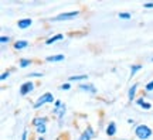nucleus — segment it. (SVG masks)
Returning <instances> with one entry per match:
<instances>
[{"label": "nucleus", "mask_w": 153, "mask_h": 140, "mask_svg": "<svg viewBox=\"0 0 153 140\" xmlns=\"http://www.w3.org/2000/svg\"><path fill=\"white\" fill-rule=\"evenodd\" d=\"M9 76H10V71H6V72H3V74L0 75V79H1V81H6Z\"/></svg>", "instance_id": "obj_26"}, {"label": "nucleus", "mask_w": 153, "mask_h": 140, "mask_svg": "<svg viewBox=\"0 0 153 140\" xmlns=\"http://www.w3.org/2000/svg\"><path fill=\"white\" fill-rule=\"evenodd\" d=\"M31 64H33V59H30V58H22L19 61V67L20 68H27Z\"/></svg>", "instance_id": "obj_17"}, {"label": "nucleus", "mask_w": 153, "mask_h": 140, "mask_svg": "<svg viewBox=\"0 0 153 140\" xmlns=\"http://www.w3.org/2000/svg\"><path fill=\"white\" fill-rule=\"evenodd\" d=\"M81 14L79 10H72V11H64V13H60L54 17V21H67V20H72Z\"/></svg>", "instance_id": "obj_3"}, {"label": "nucleus", "mask_w": 153, "mask_h": 140, "mask_svg": "<svg viewBox=\"0 0 153 140\" xmlns=\"http://www.w3.org/2000/svg\"><path fill=\"white\" fill-rule=\"evenodd\" d=\"M11 43V38L9 36H1L0 37V44L1 45H6V44H10Z\"/></svg>", "instance_id": "obj_20"}, {"label": "nucleus", "mask_w": 153, "mask_h": 140, "mask_svg": "<svg viewBox=\"0 0 153 140\" xmlns=\"http://www.w3.org/2000/svg\"><path fill=\"white\" fill-rule=\"evenodd\" d=\"M28 47V41L27 40H17L13 43V48L16 51H22V50H26Z\"/></svg>", "instance_id": "obj_10"}, {"label": "nucleus", "mask_w": 153, "mask_h": 140, "mask_svg": "<svg viewBox=\"0 0 153 140\" xmlns=\"http://www.w3.org/2000/svg\"><path fill=\"white\" fill-rule=\"evenodd\" d=\"M150 61H152V62H153V58H150Z\"/></svg>", "instance_id": "obj_31"}, {"label": "nucleus", "mask_w": 153, "mask_h": 140, "mask_svg": "<svg viewBox=\"0 0 153 140\" xmlns=\"http://www.w3.org/2000/svg\"><path fill=\"white\" fill-rule=\"evenodd\" d=\"M27 139H28V132H27V129H24L22 135V140H27Z\"/></svg>", "instance_id": "obj_27"}, {"label": "nucleus", "mask_w": 153, "mask_h": 140, "mask_svg": "<svg viewBox=\"0 0 153 140\" xmlns=\"http://www.w3.org/2000/svg\"><path fill=\"white\" fill-rule=\"evenodd\" d=\"M135 103H136L137 106H140L142 109H146V110H149V109H152V103H149L146 99L143 96H140V98H137L136 101H135Z\"/></svg>", "instance_id": "obj_11"}, {"label": "nucleus", "mask_w": 153, "mask_h": 140, "mask_svg": "<svg viewBox=\"0 0 153 140\" xmlns=\"http://www.w3.org/2000/svg\"><path fill=\"white\" fill-rule=\"evenodd\" d=\"M145 91L146 92H152L153 91V79L152 81H149L146 85H145Z\"/></svg>", "instance_id": "obj_22"}, {"label": "nucleus", "mask_w": 153, "mask_h": 140, "mask_svg": "<svg viewBox=\"0 0 153 140\" xmlns=\"http://www.w3.org/2000/svg\"><path fill=\"white\" fill-rule=\"evenodd\" d=\"M142 68H143L142 64H133V65H131V78L136 75V74L142 70Z\"/></svg>", "instance_id": "obj_18"}, {"label": "nucleus", "mask_w": 153, "mask_h": 140, "mask_svg": "<svg viewBox=\"0 0 153 140\" xmlns=\"http://www.w3.org/2000/svg\"><path fill=\"white\" fill-rule=\"evenodd\" d=\"M34 130H36V133H37V135L43 136V135H45V132H47V124H41V126L36 127Z\"/></svg>", "instance_id": "obj_19"}, {"label": "nucleus", "mask_w": 153, "mask_h": 140, "mask_svg": "<svg viewBox=\"0 0 153 140\" xmlns=\"http://www.w3.org/2000/svg\"><path fill=\"white\" fill-rule=\"evenodd\" d=\"M78 89H81L82 92H88V93H92V95H95L97 93V88H95V85H92V84H87V82H84V84H81V85L78 86Z\"/></svg>", "instance_id": "obj_6"}, {"label": "nucleus", "mask_w": 153, "mask_h": 140, "mask_svg": "<svg viewBox=\"0 0 153 140\" xmlns=\"http://www.w3.org/2000/svg\"><path fill=\"white\" fill-rule=\"evenodd\" d=\"M118 17H119V19H122V20H131L132 14H131V13H119V14H118Z\"/></svg>", "instance_id": "obj_21"}, {"label": "nucleus", "mask_w": 153, "mask_h": 140, "mask_svg": "<svg viewBox=\"0 0 153 140\" xmlns=\"http://www.w3.org/2000/svg\"><path fill=\"white\" fill-rule=\"evenodd\" d=\"M60 89L61 91H70V89H71V84H70V82H65V84H62V85L60 86Z\"/></svg>", "instance_id": "obj_23"}, {"label": "nucleus", "mask_w": 153, "mask_h": 140, "mask_svg": "<svg viewBox=\"0 0 153 140\" xmlns=\"http://www.w3.org/2000/svg\"><path fill=\"white\" fill-rule=\"evenodd\" d=\"M153 135V130L149 127L148 124H137L135 127V136L139 140H148Z\"/></svg>", "instance_id": "obj_1"}, {"label": "nucleus", "mask_w": 153, "mask_h": 140, "mask_svg": "<svg viewBox=\"0 0 153 140\" xmlns=\"http://www.w3.org/2000/svg\"><path fill=\"white\" fill-rule=\"evenodd\" d=\"M128 123H129V124H135V120H133V119H128Z\"/></svg>", "instance_id": "obj_29"}, {"label": "nucleus", "mask_w": 153, "mask_h": 140, "mask_svg": "<svg viewBox=\"0 0 153 140\" xmlns=\"http://www.w3.org/2000/svg\"><path fill=\"white\" fill-rule=\"evenodd\" d=\"M41 76H43V72H31L28 78H41Z\"/></svg>", "instance_id": "obj_25"}, {"label": "nucleus", "mask_w": 153, "mask_h": 140, "mask_svg": "<svg viewBox=\"0 0 153 140\" xmlns=\"http://www.w3.org/2000/svg\"><path fill=\"white\" fill-rule=\"evenodd\" d=\"M31 24H33V20H31V19H22V20L17 21V27L20 28V30H26V28H28Z\"/></svg>", "instance_id": "obj_12"}, {"label": "nucleus", "mask_w": 153, "mask_h": 140, "mask_svg": "<svg viewBox=\"0 0 153 140\" xmlns=\"http://www.w3.org/2000/svg\"><path fill=\"white\" fill-rule=\"evenodd\" d=\"M38 140H45V139H44L43 136H40V137H38Z\"/></svg>", "instance_id": "obj_30"}, {"label": "nucleus", "mask_w": 153, "mask_h": 140, "mask_svg": "<svg viewBox=\"0 0 153 140\" xmlns=\"http://www.w3.org/2000/svg\"><path fill=\"white\" fill-rule=\"evenodd\" d=\"M94 137H95V130L92 129V126H87V129L79 136V140H92Z\"/></svg>", "instance_id": "obj_5"}, {"label": "nucleus", "mask_w": 153, "mask_h": 140, "mask_svg": "<svg viewBox=\"0 0 153 140\" xmlns=\"http://www.w3.org/2000/svg\"><path fill=\"white\" fill-rule=\"evenodd\" d=\"M64 103L61 102L60 99H55V102H54V108H53V110H57V109H60L61 106H62Z\"/></svg>", "instance_id": "obj_24"}, {"label": "nucleus", "mask_w": 153, "mask_h": 140, "mask_svg": "<svg viewBox=\"0 0 153 140\" xmlns=\"http://www.w3.org/2000/svg\"><path fill=\"white\" fill-rule=\"evenodd\" d=\"M65 110H67V106H65V103H64V105H62L60 109H57V110H53V113H54V115H57L58 120H62V118L65 116Z\"/></svg>", "instance_id": "obj_15"}, {"label": "nucleus", "mask_w": 153, "mask_h": 140, "mask_svg": "<svg viewBox=\"0 0 153 140\" xmlns=\"http://www.w3.org/2000/svg\"><path fill=\"white\" fill-rule=\"evenodd\" d=\"M137 84H133V85L129 88V91H128V101L129 102H135L136 101V91H137Z\"/></svg>", "instance_id": "obj_9"}, {"label": "nucleus", "mask_w": 153, "mask_h": 140, "mask_svg": "<svg viewBox=\"0 0 153 140\" xmlns=\"http://www.w3.org/2000/svg\"><path fill=\"white\" fill-rule=\"evenodd\" d=\"M116 132H118V126L115 122H109V123L106 124V129H105V133L106 136H109V137H114L116 135Z\"/></svg>", "instance_id": "obj_8"}, {"label": "nucleus", "mask_w": 153, "mask_h": 140, "mask_svg": "<svg viewBox=\"0 0 153 140\" xmlns=\"http://www.w3.org/2000/svg\"><path fill=\"white\" fill-rule=\"evenodd\" d=\"M55 99H54V95L51 92H44L41 96L37 98V101L33 103V108L34 109H40L43 108L44 105H48V103H54Z\"/></svg>", "instance_id": "obj_2"}, {"label": "nucleus", "mask_w": 153, "mask_h": 140, "mask_svg": "<svg viewBox=\"0 0 153 140\" xmlns=\"http://www.w3.org/2000/svg\"><path fill=\"white\" fill-rule=\"evenodd\" d=\"M34 88H36V85H34L33 81H26L20 85V88H19V93H20L22 96H27L28 93H31V92L34 91Z\"/></svg>", "instance_id": "obj_4"}, {"label": "nucleus", "mask_w": 153, "mask_h": 140, "mask_svg": "<svg viewBox=\"0 0 153 140\" xmlns=\"http://www.w3.org/2000/svg\"><path fill=\"white\" fill-rule=\"evenodd\" d=\"M61 40H64V34H55V36H51L50 38L45 40V44L47 45H51V44L57 43V41H61Z\"/></svg>", "instance_id": "obj_14"}, {"label": "nucleus", "mask_w": 153, "mask_h": 140, "mask_svg": "<svg viewBox=\"0 0 153 140\" xmlns=\"http://www.w3.org/2000/svg\"><path fill=\"white\" fill-rule=\"evenodd\" d=\"M88 79V75H72L68 78V81L67 82H79V81H87Z\"/></svg>", "instance_id": "obj_16"}, {"label": "nucleus", "mask_w": 153, "mask_h": 140, "mask_svg": "<svg viewBox=\"0 0 153 140\" xmlns=\"http://www.w3.org/2000/svg\"><path fill=\"white\" fill-rule=\"evenodd\" d=\"M64 59H65L64 54H57V55H48V57L45 58V61H47V62H61V61H64Z\"/></svg>", "instance_id": "obj_13"}, {"label": "nucleus", "mask_w": 153, "mask_h": 140, "mask_svg": "<svg viewBox=\"0 0 153 140\" xmlns=\"http://www.w3.org/2000/svg\"><path fill=\"white\" fill-rule=\"evenodd\" d=\"M143 7H145V9H153V3L148 1V3H145V4H143Z\"/></svg>", "instance_id": "obj_28"}, {"label": "nucleus", "mask_w": 153, "mask_h": 140, "mask_svg": "<svg viewBox=\"0 0 153 140\" xmlns=\"http://www.w3.org/2000/svg\"><path fill=\"white\" fill-rule=\"evenodd\" d=\"M47 122H48V118H47V116H36V118L31 120V126L36 129V127L41 126V124H47Z\"/></svg>", "instance_id": "obj_7"}]
</instances>
